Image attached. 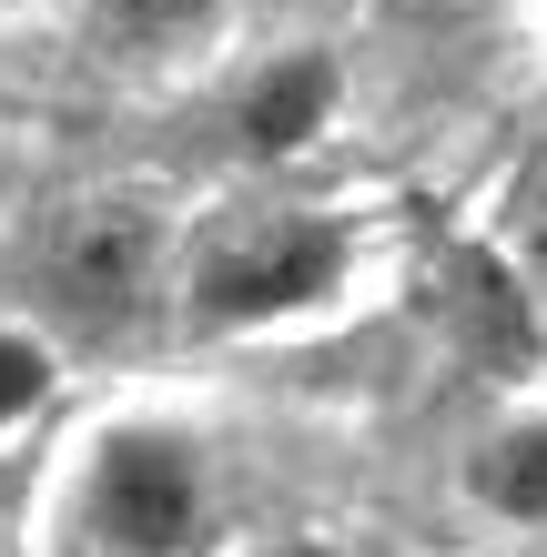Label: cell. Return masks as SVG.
I'll return each instance as SVG.
<instances>
[{
  "label": "cell",
  "instance_id": "obj_1",
  "mask_svg": "<svg viewBox=\"0 0 547 557\" xmlns=\"http://www.w3.org/2000/svg\"><path fill=\"white\" fill-rule=\"evenodd\" d=\"M183 244L142 193H72L21 234V314L41 324L61 355H122L152 335V314L173 305Z\"/></svg>",
  "mask_w": 547,
  "mask_h": 557
},
{
  "label": "cell",
  "instance_id": "obj_2",
  "mask_svg": "<svg viewBox=\"0 0 547 557\" xmlns=\"http://www.w3.org/2000/svg\"><path fill=\"white\" fill-rule=\"evenodd\" d=\"M356 274V234L325 203H234L183 244L173 314L192 335H264V324L325 314Z\"/></svg>",
  "mask_w": 547,
  "mask_h": 557
},
{
  "label": "cell",
  "instance_id": "obj_3",
  "mask_svg": "<svg viewBox=\"0 0 547 557\" xmlns=\"http://www.w3.org/2000/svg\"><path fill=\"white\" fill-rule=\"evenodd\" d=\"M213 467L173 416H112L72 467V557H203Z\"/></svg>",
  "mask_w": 547,
  "mask_h": 557
},
{
  "label": "cell",
  "instance_id": "obj_4",
  "mask_svg": "<svg viewBox=\"0 0 547 557\" xmlns=\"http://www.w3.org/2000/svg\"><path fill=\"white\" fill-rule=\"evenodd\" d=\"M335 102H345V72L325 51H274L264 72H244V91H234V143H244V162H295L314 133L335 122Z\"/></svg>",
  "mask_w": 547,
  "mask_h": 557
},
{
  "label": "cell",
  "instance_id": "obj_5",
  "mask_svg": "<svg viewBox=\"0 0 547 557\" xmlns=\"http://www.w3.org/2000/svg\"><path fill=\"white\" fill-rule=\"evenodd\" d=\"M223 11H234V0H82V30H91L102 61L152 72V61H192L223 30Z\"/></svg>",
  "mask_w": 547,
  "mask_h": 557
},
{
  "label": "cell",
  "instance_id": "obj_6",
  "mask_svg": "<svg viewBox=\"0 0 547 557\" xmlns=\"http://www.w3.org/2000/svg\"><path fill=\"white\" fill-rule=\"evenodd\" d=\"M467 486H476V507L518 517V528H547V416L487 436V446H476V467H467Z\"/></svg>",
  "mask_w": 547,
  "mask_h": 557
},
{
  "label": "cell",
  "instance_id": "obj_7",
  "mask_svg": "<svg viewBox=\"0 0 547 557\" xmlns=\"http://www.w3.org/2000/svg\"><path fill=\"white\" fill-rule=\"evenodd\" d=\"M51 396H61V345L30 314H0V446H11L21 425H41Z\"/></svg>",
  "mask_w": 547,
  "mask_h": 557
},
{
  "label": "cell",
  "instance_id": "obj_8",
  "mask_svg": "<svg viewBox=\"0 0 547 557\" xmlns=\"http://www.w3.org/2000/svg\"><path fill=\"white\" fill-rule=\"evenodd\" d=\"M518 234H527V264L547 274V152H537V173H527V193H518Z\"/></svg>",
  "mask_w": 547,
  "mask_h": 557
},
{
  "label": "cell",
  "instance_id": "obj_9",
  "mask_svg": "<svg viewBox=\"0 0 547 557\" xmlns=\"http://www.w3.org/2000/svg\"><path fill=\"white\" fill-rule=\"evenodd\" d=\"M264 557H335V547H264Z\"/></svg>",
  "mask_w": 547,
  "mask_h": 557
},
{
  "label": "cell",
  "instance_id": "obj_10",
  "mask_svg": "<svg viewBox=\"0 0 547 557\" xmlns=\"http://www.w3.org/2000/svg\"><path fill=\"white\" fill-rule=\"evenodd\" d=\"M0 497H11V486H0Z\"/></svg>",
  "mask_w": 547,
  "mask_h": 557
}]
</instances>
